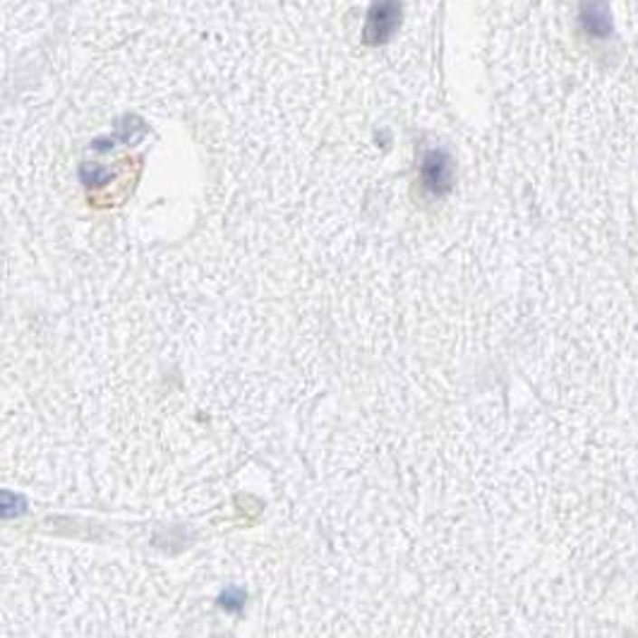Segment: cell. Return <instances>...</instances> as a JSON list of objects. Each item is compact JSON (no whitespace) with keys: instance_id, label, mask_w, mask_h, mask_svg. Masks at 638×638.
<instances>
[{"instance_id":"6da1fadb","label":"cell","mask_w":638,"mask_h":638,"mask_svg":"<svg viewBox=\"0 0 638 638\" xmlns=\"http://www.w3.org/2000/svg\"><path fill=\"white\" fill-rule=\"evenodd\" d=\"M398 22H401V5L398 0H379L372 7L370 17H367V42L382 43L396 32Z\"/></svg>"},{"instance_id":"7a4b0ae2","label":"cell","mask_w":638,"mask_h":638,"mask_svg":"<svg viewBox=\"0 0 638 638\" xmlns=\"http://www.w3.org/2000/svg\"><path fill=\"white\" fill-rule=\"evenodd\" d=\"M581 22L588 34L607 36L612 32L610 10L605 5V0H584L581 3Z\"/></svg>"},{"instance_id":"3957f363","label":"cell","mask_w":638,"mask_h":638,"mask_svg":"<svg viewBox=\"0 0 638 638\" xmlns=\"http://www.w3.org/2000/svg\"><path fill=\"white\" fill-rule=\"evenodd\" d=\"M24 511V500L17 497L14 492H7V490H0V521L3 519H14Z\"/></svg>"}]
</instances>
